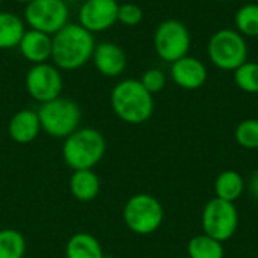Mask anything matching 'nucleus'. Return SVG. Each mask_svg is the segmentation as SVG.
I'll use <instances>...</instances> for the list:
<instances>
[{
	"instance_id": "obj_1",
	"label": "nucleus",
	"mask_w": 258,
	"mask_h": 258,
	"mask_svg": "<svg viewBox=\"0 0 258 258\" xmlns=\"http://www.w3.org/2000/svg\"><path fill=\"white\" fill-rule=\"evenodd\" d=\"M94 35L83 26L68 23L51 38V59L60 70H77L92 59Z\"/></svg>"
},
{
	"instance_id": "obj_2",
	"label": "nucleus",
	"mask_w": 258,
	"mask_h": 258,
	"mask_svg": "<svg viewBox=\"0 0 258 258\" xmlns=\"http://www.w3.org/2000/svg\"><path fill=\"white\" fill-rule=\"evenodd\" d=\"M110 103L116 116L127 124H142L148 121L154 112L153 94L135 79L119 82L112 91Z\"/></svg>"
},
{
	"instance_id": "obj_3",
	"label": "nucleus",
	"mask_w": 258,
	"mask_h": 258,
	"mask_svg": "<svg viewBox=\"0 0 258 258\" xmlns=\"http://www.w3.org/2000/svg\"><path fill=\"white\" fill-rule=\"evenodd\" d=\"M106 153L104 136L91 127L77 128L68 138H65L62 156L65 163L74 169H92L100 163Z\"/></svg>"
},
{
	"instance_id": "obj_4",
	"label": "nucleus",
	"mask_w": 258,
	"mask_h": 258,
	"mask_svg": "<svg viewBox=\"0 0 258 258\" xmlns=\"http://www.w3.org/2000/svg\"><path fill=\"white\" fill-rule=\"evenodd\" d=\"M207 54L216 68L234 71L248 60L249 50L246 38L236 29H221L209 39Z\"/></svg>"
},
{
	"instance_id": "obj_5",
	"label": "nucleus",
	"mask_w": 258,
	"mask_h": 258,
	"mask_svg": "<svg viewBox=\"0 0 258 258\" xmlns=\"http://www.w3.org/2000/svg\"><path fill=\"white\" fill-rule=\"evenodd\" d=\"M41 130L53 138H68L74 133L82 119L80 107L76 101L57 97L51 101L42 103L38 109Z\"/></svg>"
},
{
	"instance_id": "obj_6",
	"label": "nucleus",
	"mask_w": 258,
	"mask_h": 258,
	"mask_svg": "<svg viewBox=\"0 0 258 258\" xmlns=\"http://www.w3.org/2000/svg\"><path fill=\"white\" fill-rule=\"evenodd\" d=\"M163 207L157 198L148 194L133 195L124 206L125 225L136 234L147 236L157 231L163 222Z\"/></svg>"
},
{
	"instance_id": "obj_7",
	"label": "nucleus",
	"mask_w": 258,
	"mask_h": 258,
	"mask_svg": "<svg viewBox=\"0 0 258 258\" xmlns=\"http://www.w3.org/2000/svg\"><path fill=\"white\" fill-rule=\"evenodd\" d=\"M154 48L160 59L168 63L187 56L190 48V33L180 20H165L154 32Z\"/></svg>"
},
{
	"instance_id": "obj_8",
	"label": "nucleus",
	"mask_w": 258,
	"mask_h": 258,
	"mask_svg": "<svg viewBox=\"0 0 258 258\" xmlns=\"http://www.w3.org/2000/svg\"><path fill=\"white\" fill-rule=\"evenodd\" d=\"M201 221L204 234L219 242H227L237 231L239 213L234 203L213 198L204 206Z\"/></svg>"
},
{
	"instance_id": "obj_9",
	"label": "nucleus",
	"mask_w": 258,
	"mask_h": 258,
	"mask_svg": "<svg viewBox=\"0 0 258 258\" xmlns=\"http://www.w3.org/2000/svg\"><path fill=\"white\" fill-rule=\"evenodd\" d=\"M68 6L63 0H33L24 11L26 21L35 30L54 35L68 24Z\"/></svg>"
},
{
	"instance_id": "obj_10",
	"label": "nucleus",
	"mask_w": 258,
	"mask_h": 258,
	"mask_svg": "<svg viewBox=\"0 0 258 258\" xmlns=\"http://www.w3.org/2000/svg\"><path fill=\"white\" fill-rule=\"evenodd\" d=\"M62 86L63 82L59 68L47 62L33 65L26 76L27 92L41 104L60 97Z\"/></svg>"
},
{
	"instance_id": "obj_11",
	"label": "nucleus",
	"mask_w": 258,
	"mask_h": 258,
	"mask_svg": "<svg viewBox=\"0 0 258 258\" xmlns=\"http://www.w3.org/2000/svg\"><path fill=\"white\" fill-rule=\"evenodd\" d=\"M116 0H86L79 11V24L86 30L103 32L118 21Z\"/></svg>"
},
{
	"instance_id": "obj_12",
	"label": "nucleus",
	"mask_w": 258,
	"mask_h": 258,
	"mask_svg": "<svg viewBox=\"0 0 258 258\" xmlns=\"http://www.w3.org/2000/svg\"><path fill=\"white\" fill-rule=\"evenodd\" d=\"M171 77L177 86L187 91H195L206 83L207 68L200 59L187 54L171 63Z\"/></svg>"
},
{
	"instance_id": "obj_13",
	"label": "nucleus",
	"mask_w": 258,
	"mask_h": 258,
	"mask_svg": "<svg viewBox=\"0 0 258 258\" xmlns=\"http://www.w3.org/2000/svg\"><path fill=\"white\" fill-rule=\"evenodd\" d=\"M92 60L95 68L106 77H116L124 73L127 67V56L124 50L115 42H100L94 48Z\"/></svg>"
},
{
	"instance_id": "obj_14",
	"label": "nucleus",
	"mask_w": 258,
	"mask_h": 258,
	"mask_svg": "<svg viewBox=\"0 0 258 258\" xmlns=\"http://www.w3.org/2000/svg\"><path fill=\"white\" fill-rule=\"evenodd\" d=\"M9 136L17 144H30L33 142L39 132H41V122L38 112L30 109H23L17 112L8 125Z\"/></svg>"
},
{
	"instance_id": "obj_15",
	"label": "nucleus",
	"mask_w": 258,
	"mask_h": 258,
	"mask_svg": "<svg viewBox=\"0 0 258 258\" xmlns=\"http://www.w3.org/2000/svg\"><path fill=\"white\" fill-rule=\"evenodd\" d=\"M18 47L21 54L33 65L44 63L51 57V36L35 29L24 32Z\"/></svg>"
},
{
	"instance_id": "obj_16",
	"label": "nucleus",
	"mask_w": 258,
	"mask_h": 258,
	"mask_svg": "<svg viewBox=\"0 0 258 258\" xmlns=\"http://www.w3.org/2000/svg\"><path fill=\"white\" fill-rule=\"evenodd\" d=\"M70 190L73 197L82 203H89L100 192V178L92 169L74 171L70 178Z\"/></svg>"
},
{
	"instance_id": "obj_17",
	"label": "nucleus",
	"mask_w": 258,
	"mask_h": 258,
	"mask_svg": "<svg viewBox=\"0 0 258 258\" xmlns=\"http://www.w3.org/2000/svg\"><path fill=\"white\" fill-rule=\"evenodd\" d=\"M65 255L67 258H104L100 242L89 233L74 234L67 243Z\"/></svg>"
},
{
	"instance_id": "obj_18",
	"label": "nucleus",
	"mask_w": 258,
	"mask_h": 258,
	"mask_svg": "<svg viewBox=\"0 0 258 258\" xmlns=\"http://www.w3.org/2000/svg\"><path fill=\"white\" fill-rule=\"evenodd\" d=\"M245 190V180L237 171H224L218 175L215 181V194L216 198L234 203L237 201Z\"/></svg>"
},
{
	"instance_id": "obj_19",
	"label": "nucleus",
	"mask_w": 258,
	"mask_h": 258,
	"mask_svg": "<svg viewBox=\"0 0 258 258\" xmlns=\"http://www.w3.org/2000/svg\"><path fill=\"white\" fill-rule=\"evenodd\" d=\"M24 32V23L18 15L0 12V50L17 47Z\"/></svg>"
},
{
	"instance_id": "obj_20",
	"label": "nucleus",
	"mask_w": 258,
	"mask_h": 258,
	"mask_svg": "<svg viewBox=\"0 0 258 258\" xmlns=\"http://www.w3.org/2000/svg\"><path fill=\"white\" fill-rule=\"evenodd\" d=\"M187 254L190 258H224L225 251L222 242L203 233L190 239L187 243Z\"/></svg>"
},
{
	"instance_id": "obj_21",
	"label": "nucleus",
	"mask_w": 258,
	"mask_h": 258,
	"mask_svg": "<svg viewBox=\"0 0 258 258\" xmlns=\"http://www.w3.org/2000/svg\"><path fill=\"white\" fill-rule=\"evenodd\" d=\"M26 252L24 236L12 228L0 230V258H23Z\"/></svg>"
},
{
	"instance_id": "obj_22",
	"label": "nucleus",
	"mask_w": 258,
	"mask_h": 258,
	"mask_svg": "<svg viewBox=\"0 0 258 258\" xmlns=\"http://www.w3.org/2000/svg\"><path fill=\"white\" fill-rule=\"evenodd\" d=\"M236 30L245 38L258 36V3L243 5L234 17Z\"/></svg>"
},
{
	"instance_id": "obj_23",
	"label": "nucleus",
	"mask_w": 258,
	"mask_h": 258,
	"mask_svg": "<svg viewBox=\"0 0 258 258\" xmlns=\"http://www.w3.org/2000/svg\"><path fill=\"white\" fill-rule=\"evenodd\" d=\"M234 82L237 88L248 94H258V63L246 60L234 70Z\"/></svg>"
},
{
	"instance_id": "obj_24",
	"label": "nucleus",
	"mask_w": 258,
	"mask_h": 258,
	"mask_svg": "<svg viewBox=\"0 0 258 258\" xmlns=\"http://www.w3.org/2000/svg\"><path fill=\"white\" fill-rule=\"evenodd\" d=\"M236 141L246 150H258V119L249 118L242 121L234 132Z\"/></svg>"
},
{
	"instance_id": "obj_25",
	"label": "nucleus",
	"mask_w": 258,
	"mask_h": 258,
	"mask_svg": "<svg viewBox=\"0 0 258 258\" xmlns=\"http://www.w3.org/2000/svg\"><path fill=\"white\" fill-rule=\"evenodd\" d=\"M139 82L142 83V86H144L150 94H157V92H160V91L165 88V85H166V77H165L163 71H160V70H157V68H150V70H147V71L142 74V77H141Z\"/></svg>"
},
{
	"instance_id": "obj_26",
	"label": "nucleus",
	"mask_w": 258,
	"mask_h": 258,
	"mask_svg": "<svg viewBox=\"0 0 258 258\" xmlns=\"http://www.w3.org/2000/svg\"><path fill=\"white\" fill-rule=\"evenodd\" d=\"M144 18V12L141 6L135 3H122L118 8V21L122 23L124 26H138Z\"/></svg>"
},
{
	"instance_id": "obj_27",
	"label": "nucleus",
	"mask_w": 258,
	"mask_h": 258,
	"mask_svg": "<svg viewBox=\"0 0 258 258\" xmlns=\"http://www.w3.org/2000/svg\"><path fill=\"white\" fill-rule=\"evenodd\" d=\"M249 189H251V192H252L255 197H258V171L257 172H254V175L251 177Z\"/></svg>"
},
{
	"instance_id": "obj_28",
	"label": "nucleus",
	"mask_w": 258,
	"mask_h": 258,
	"mask_svg": "<svg viewBox=\"0 0 258 258\" xmlns=\"http://www.w3.org/2000/svg\"><path fill=\"white\" fill-rule=\"evenodd\" d=\"M15 2H20V3H30V2H33V0H15Z\"/></svg>"
},
{
	"instance_id": "obj_29",
	"label": "nucleus",
	"mask_w": 258,
	"mask_h": 258,
	"mask_svg": "<svg viewBox=\"0 0 258 258\" xmlns=\"http://www.w3.org/2000/svg\"><path fill=\"white\" fill-rule=\"evenodd\" d=\"M216 2H230V0H216Z\"/></svg>"
},
{
	"instance_id": "obj_30",
	"label": "nucleus",
	"mask_w": 258,
	"mask_h": 258,
	"mask_svg": "<svg viewBox=\"0 0 258 258\" xmlns=\"http://www.w3.org/2000/svg\"><path fill=\"white\" fill-rule=\"evenodd\" d=\"M0 3H2V0H0Z\"/></svg>"
},
{
	"instance_id": "obj_31",
	"label": "nucleus",
	"mask_w": 258,
	"mask_h": 258,
	"mask_svg": "<svg viewBox=\"0 0 258 258\" xmlns=\"http://www.w3.org/2000/svg\"><path fill=\"white\" fill-rule=\"evenodd\" d=\"M257 198H258V197H257Z\"/></svg>"
}]
</instances>
